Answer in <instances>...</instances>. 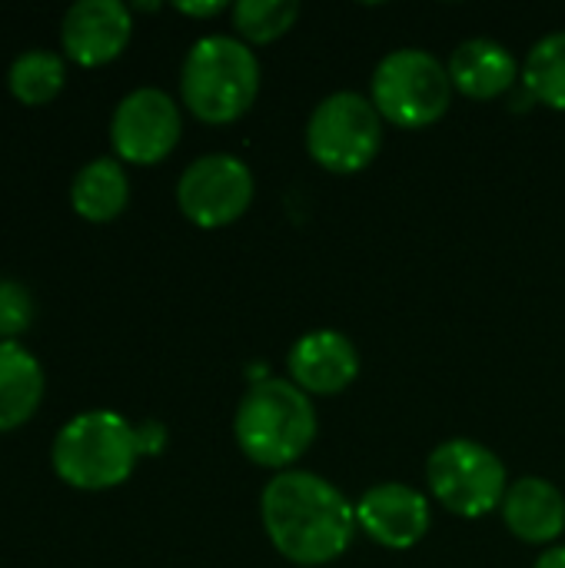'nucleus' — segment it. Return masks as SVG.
Instances as JSON below:
<instances>
[{
    "mask_svg": "<svg viewBox=\"0 0 565 568\" xmlns=\"http://www.w3.org/2000/svg\"><path fill=\"white\" fill-rule=\"evenodd\" d=\"M263 529L273 549L296 566H326L340 559L356 529V506L313 473H280L260 499Z\"/></svg>",
    "mask_w": 565,
    "mask_h": 568,
    "instance_id": "f257e3e1",
    "label": "nucleus"
},
{
    "mask_svg": "<svg viewBox=\"0 0 565 568\" xmlns=\"http://www.w3.org/2000/svg\"><path fill=\"white\" fill-rule=\"evenodd\" d=\"M246 459L266 469L293 466L316 439V409L293 379H260L233 419Z\"/></svg>",
    "mask_w": 565,
    "mask_h": 568,
    "instance_id": "f03ea898",
    "label": "nucleus"
},
{
    "mask_svg": "<svg viewBox=\"0 0 565 568\" xmlns=\"http://www.w3.org/2000/svg\"><path fill=\"white\" fill-rule=\"evenodd\" d=\"M180 93L196 120L233 123L260 93V63L236 37H203L183 60Z\"/></svg>",
    "mask_w": 565,
    "mask_h": 568,
    "instance_id": "7ed1b4c3",
    "label": "nucleus"
},
{
    "mask_svg": "<svg viewBox=\"0 0 565 568\" xmlns=\"http://www.w3.org/2000/svg\"><path fill=\"white\" fill-rule=\"evenodd\" d=\"M50 459L53 473L73 489H113L130 479L140 459L137 429L110 409L80 413L57 433Z\"/></svg>",
    "mask_w": 565,
    "mask_h": 568,
    "instance_id": "20e7f679",
    "label": "nucleus"
},
{
    "mask_svg": "<svg viewBox=\"0 0 565 568\" xmlns=\"http://www.w3.org/2000/svg\"><path fill=\"white\" fill-rule=\"evenodd\" d=\"M450 70L426 50H393L373 73V106L393 126L423 130L450 110Z\"/></svg>",
    "mask_w": 565,
    "mask_h": 568,
    "instance_id": "39448f33",
    "label": "nucleus"
},
{
    "mask_svg": "<svg viewBox=\"0 0 565 568\" xmlns=\"http://www.w3.org/2000/svg\"><path fill=\"white\" fill-rule=\"evenodd\" d=\"M383 146V116L373 100L340 90L316 103L306 123V150L330 173L366 170Z\"/></svg>",
    "mask_w": 565,
    "mask_h": 568,
    "instance_id": "423d86ee",
    "label": "nucleus"
},
{
    "mask_svg": "<svg viewBox=\"0 0 565 568\" xmlns=\"http://www.w3.org/2000/svg\"><path fill=\"white\" fill-rule=\"evenodd\" d=\"M426 479L440 506L463 519L503 509L509 493L503 459L476 439H450L430 453Z\"/></svg>",
    "mask_w": 565,
    "mask_h": 568,
    "instance_id": "0eeeda50",
    "label": "nucleus"
},
{
    "mask_svg": "<svg viewBox=\"0 0 565 568\" xmlns=\"http://www.w3.org/2000/svg\"><path fill=\"white\" fill-rule=\"evenodd\" d=\"M176 203L183 216L203 230L230 226L253 203V173L240 156L230 153L200 156L183 170Z\"/></svg>",
    "mask_w": 565,
    "mask_h": 568,
    "instance_id": "6e6552de",
    "label": "nucleus"
},
{
    "mask_svg": "<svg viewBox=\"0 0 565 568\" xmlns=\"http://www.w3.org/2000/svg\"><path fill=\"white\" fill-rule=\"evenodd\" d=\"M180 130L183 120L173 97H167L157 87H140L127 93L110 120V140L117 156L137 166L167 160L180 140Z\"/></svg>",
    "mask_w": 565,
    "mask_h": 568,
    "instance_id": "1a4fd4ad",
    "label": "nucleus"
},
{
    "mask_svg": "<svg viewBox=\"0 0 565 568\" xmlns=\"http://www.w3.org/2000/svg\"><path fill=\"white\" fill-rule=\"evenodd\" d=\"M133 33L130 10L120 0H80L63 13L60 43L80 67H103L117 60Z\"/></svg>",
    "mask_w": 565,
    "mask_h": 568,
    "instance_id": "9d476101",
    "label": "nucleus"
},
{
    "mask_svg": "<svg viewBox=\"0 0 565 568\" xmlns=\"http://www.w3.org/2000/svg\"><path fill=\"white\" fill-rule=\"evenodd\" d=\"M356 523L386 549H413L430 532V503L420 489L403 483H383L363 493L356 503Z\"/></svg>",
    "mask_w": 565,
    "mask_h": 568,
    "instance_id": "9b49d317",
    "label": "nucleus"
},
{
    "mask_svg": "<svg viewBox=\"0 0 565 568\" xmlns=\"http://www.w3.org/2000/svg\"><path fill=\"white\" fill-rule=\"evenodd\" d=\"M286 366H290L293 383L306 396H336L356 379L360 356L350 336L336 329H316L296 339Z\"/></svg>",
    "mask_w": 565,
    "mask_h": 568,
    "instance_id": "f8f14e48",
    "label": "nucleus"
},
{
    "mask_svg": "<svg viewBox=\"0 0 565 568\" xmlns=\"http://www.w3.org/2000/svg\"><path fill=\"white\" fill-rule=\"evenodd\" d=\"M503 519L509 532L523 542H553L565 529V496L549 479L523 476L509 486L503 499Z\"/></svg>",
    "mask_w": 565,
    "mask_h": 568,
    "instance_id": "ddd939ff",
    "label": "nucleus"
},
{
    "mask_svg": "<svg viewBox=\"0 0 565 568\" xmlns=\"http://www.w3.org/2000/svg\"><path fill=\"white\" fill-rule=\"evenodd\" d=\"M450 80L470 100H496L516 83L513 53L486 37H473L460 43L450 57Z\"/></svg>",
    "mask_w": 565,
    "mask_h": 568,
    "instance_id": "4468645a",
    "label": "nucleus"
},
{
    "mask_svg": "<svg viewBox=\"0 0 565 568\" xmlns=\"http://www.w3.org/2000/svg\"><path fill=\"white\" fill-rule=\"evenodd\" d=\"M43 399V369L33 353L0 343V433L23 426Z\"/></svg>",
    "mask_w": 565,
    "mask_h": 568,
    "instance_id": "2eb2a0df",
    "label": "nucleus"
},
{
    "mask_svg": "<svg viewBox=\"0 0 565 568\" xmlns=\"http://www.w3.org/2000/svg\"><path fill=\"white\" fill-rule=\"evenodd\" d=\"M127 200H130V183H127V173H123L120 160H110V156L90 160L73 176L70 203L90 223H110V220H117L123 213Z\"/></svg>",
    "mask_w": 565,
    "mask_h": 568,
    "instance_id": "dca6fc26",
    "label": "nucleus"
},
{
    "mask_svg": "<svg viewBox=\"0 0 565 568\" xmlns=\"http://www.w3.org/2000/svg\"><path fill=\"white\" fill-rule=\"evenodd\" d=\"M63 80H67V63H63L60 53H50V50L20 53L10 63V73H7L10 93L27 106H40V103L53 100L60 93Z\"/></svg>",
    "mask_w": 565,
    "mask_h": 568,
    "instance_id": "f3484780",
    "label": "nucleus"
},
{
    "mask_svg": "<svg viewBox=\"0 0 565 568\" xmlns=\"http://www.w3.org/2000/svg\"><path fill=\"white\" fill-rule=\"evenodd\" d=\"M523 80L539 103L565 110V33H549L529 50Z\"/></svg>",
    "mask_w": 565,
    "mask_h": 568,
    "instance_id": "a211bd4d",
    "label": "nucleus"
},
{
    "mask_svg": "<svg viewBox=\"0 0 565 568\" xmlns=\"http://www.w3.org/2000/svg\"><path fill=\"white\" fill-rule=\"evenodd\" d=\"M300 20L296 0H240L233 7V27L250 43H273Z\"/></svg>",
    "mask_w": 565,
    "mask_h": 568,
    "instance_id": "6ab92c4d",
    "label": "nucleus"
},
{
    "mask_svg": "<svg viewBox=\"0 0 565 568\" xmlns=\"http://www.w3.org/2000/svg\"><path fill=\"white\" fill-rule=\"evenodd\" d=\"M33 320V300L27 286L13 280H0V343H13V336L27 333Z\"/></svg>",
    "mask_w": 565,
    "mask_h": 568,
    "instance_id": "aec40b11",
    "label": "nucleus"
},
{
    "mask_svg": "<svg viewBox=\"0 0 565 568\" xmlns=\"http://www.w3.org/2000/svg\"><path fill=\"white\" fill-rule=\"evenodd\" d=\"M137 443H140V456H160L167 446V429L160 423H143L137 426Z\"/></svg>",
    "mask_w": 565,
    "mask_h": 568,
    "instance_id": "412c9836",
    "label": "nucleus"
},
{
    "mask_svg": "<svg viewBox=\"0 0 565 568\" xmlns=\"http://www.w3.org/2000/svg\"><path fill=\"white\" fill-rule=\"evenodd\" d=\"M176 10L186 13V17H216V13L226 10V3L223 0H210V3H176Z\"/></svg>",
    "mask_w": 565,
    "mask_h": 568,
    "instance_id": "4be33fe9",
    "label": "nucleus"
},
{
    "mask_svg": "<svg viewBox=\"0 0 565 568\" xmlns=\"http://www.w3.org/2000/svg\"><path fill=\"white\" fill-rule=\"evenodd\" d=\"M536 568H565V546H556V549H549L546 556H539Z\"/></svg>",
    "mask_w": 565,
    "mask_h": 568,
    "instance_id": "5701e85b",
    "label": "nucleus"
}]
</instances>
